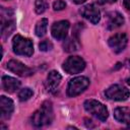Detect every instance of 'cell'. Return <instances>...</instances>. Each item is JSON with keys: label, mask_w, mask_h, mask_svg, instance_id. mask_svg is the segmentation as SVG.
Wrapping results in <instances>:
<instances>
[{"label": "cell", "mask_w": 130, "mask_h": 130, "mask_svg": "<svg viewBox=\"0 0 130 130\" xmlns=\"http://www.w3.org/2000/svg\"><path fill=\"white\" fill-rule=\"evenodd\" d=\"M54 114H53V107L52 103L46 101L42 104L40 109L36 111L31 116V123L36 127H43L45 125L51 124L53 121Z\"/></svg>", "instance_id": "obj_1"}, {"label": "cell", "mask_w": 130, "mask_h": 130, "mask_svg": "<svg viewBox=\"0 0 130 130\" xmlns=\"http://www.w3.org/2000/svg\"><path fill=\"white\" fill-rule=\"evenodd\" d=\"M12 48H13V52L17 55L29 57L34 54V46L31 41L20 35H16L13 38Z\"/></svg>", "instance_id": "obj_2"}, {"label": "cell", "mask_w": 130, "mask_h": 130, "mask_svg": "<svg viewBox=\"0 0 130 130\" xmlns=\"http://www.w3.org/2000/svg\"><path fill=\"white\" fill-rule=\"evenodd\" d=\"M84 109L86 112L94 116L101 121H106L109 117V113L107 108L100 102L95 100H86L83 104Z\"/></svg>", "instance_id": "obj_3"}, {"label": "cell", "mask_w": 130, "mask_h": 130, "mask_svg": "<svg viewBox=\"0 0 130 130\" xmlns=\"http://www.w3.org/2000/svg\"><path fill=\"white\" fill-rule=\"evenodd\" d=\"M89 85V80L85 76H78L71 79L67 86V95L76 96L86 89Z\"/></svg>", "instance_id": "obj_4"}, {"label": "cell", "mask_w": 130, "mask_h": 130, "mask_svg": "<svg viewBox=\"0 0 130 130\" xmlns=\"http://www.w3.org/2000/svg\"><path fill=\"white\" fill-rule=\"evenodd\" d=\"M105 94L109 100L122 102V101H126L129 98L130 91L127 87H125L123 85L114 84V85H111L108 89H106Z\"/></svg>", "instance_id": "obj_5"}, {"label": "cell", "mask_w": 130, "mask_h": 130, "mask_svg": "<svg viewBox=\"0 0 130 130\" xmlns=\"http://www.w3.org/2000/svg\"><path fill=\"white\" fill-rule=\"evenodd\" d=\"M85 67L84 60L79 56H70L63 63V69L68 74H76L81 72Z\"/></svg>", "instance_id": "obj_6"}, {"label": "cell", "mask_w": 130, "mask_h": 130, "mask_svg": "<svg viewBox=\"0 0 130 130\" xmlns=\"http://www.w3.org/2000/svg\"><path fill=\"white\" fill-rule=\"evenodd\" d=\"M127 36L125 34L119 32V34H115L114 36H112L109 40H108V44L110 46V48L115 52V53H121L127 46Z\"/></svg>", "instance_id": "obj_7"}, {"label": "cell", "mask_w": 130, "mask_h": 130, "mask_svg": "<svg viewBox=\"0 0 130 130\" xmlns=\"http://www.w3.org/2000/svg\"><path fill=\"white\" fill-rule=\"evenodd\" d=\"M79 12L84 18H86L87 20H89L93 24L98 23L100 21V19H101L100 10L94 4H87V5L82 6L80 8Z\"/></svg>", "instance_id": "obj_8"}, {"label": "cell", "mask_w": 130, "mask_h": 130, "mask_svg": "<svg viewBox=\"0 0 130 130\" xmlns=\"http://www.w3.org/2000/svg\"><path fill=\"white\" fill-rule=\"evenodd\" d=\"M6 67L11 72H13L16 75L21 76V77L30 76L32 74V70L30 68H28L27 66H25L23 63H21L18 60H10L9 62H7Z\"/></svg>", "instance_id": "obj_9"}, {"label": "cell", "mask_w": 130, "mask_h": 130, "mask_svg": "<svg viewBox=\"0 0 130 130\" xmlns=\"http://www.w3.org/2000/svg\"><path fill=\"white\" fill-rule=\"evenodd\" d=\"M69 26L70 24L67 20H59L54 22L51 27V32L53 38L56 40H64L67 36Z\"/></svg>", "instance_id": "obj_10"}, {"label": "cell", "mask_w": 130, "mask_h": 130, "mask_svg": "<svg viewBox=\"0 0 130 130\" xmlns=\"http://www.w3.org/2000/svg\"><path fill=\"white\" fill-rule=\"evenodd\" d=\"M0 110H1V119H9L14 110V104L11 99L2 95L0 98Z\"/></svg>", "instance_id": "obj_11"}, {"label": "cell", "mask_w": 130, "mask_h": 130, "mask_svg": "<svg viewBox=\"0 0 130 130\" xmlns=\"http://www.w3.org/2000/svg\"><path fill=\"white\" fill-rule=\"evenodd\" d=\"M115 119L123 124L130 126V109L126 107H120L114 110Z\"/></svg>", "instance_id": "obj_12"}, {"label": "cell", "mask_w": 130, "mask_h": 130, "mask_svg": "<svg viewBox=\"0 0 130 130\" xmlns=\"http://www.w3.org/2000/svg\"><path fill=\"white\" fill-rule=\"evenodd\" d=\"M2 86L5 91L12 93L16 91L20 86V81L11 76H3L2 77Z\"/></svg>", "instance_id": "obj_13"}, {"label": "cell", "mask_w": 130, "mask_h": 130, "mask_svg": "<svg viewBox=\"0 0 130 130\" xmlns=\"http://www.w3.org/2000/svg\"><path fill=\"white\" fill-rule=\"evenodd\" d=\"M124 23V17L121 13L114 11L108 14V28L109 29H114L119 26H121Z\"/></svg>", "instance_id": "obj_14"}, {"label": "cell", "mask_w": 130, "mask_h": 130, "mask_svg": "<svg viewBox=\"0 0 130 130\" xmlns=\"http://www.w3.org/2000/svg\"><path fill=\"white\" fill-rule=\"evenodd\" d=\"M61 75L59 74V72L55 71V70H52L49 72L48 74V77H47V88L49 91H53L55 90L58 85L60 84L61 82Z\"/></svg>", "instance_id": "obj_15"}, {"label": "cell", "mask_w": 130, "mask_h": 130, "mask_svg": "<svg viewBox=\"0 0 130 130\" xmlns=\"http://www.w3.org/2000/svg\"><path fill=\"white\" fill-rule=\"evenodd\" d=\"M15 29V21L12 19H7V20H2L1 24V36L2 38L6 39L13 32Z\"/></svg>", "instance_id": "obj_16"}, {"label": "cell", "mask_w": 130, "mask_h": 130, "mask_svg": "<svg viewBox=\"0 0 130 130\" xmlns=\"http://www.w3.org/2000/svg\"><path fill=\"white\" fill-rule=\"evenodd\" d=\"M47 27H48V19L47 18H42L41 20L38 21L36 28H35V32L38 37H43L45 36L46 31H47Z\"/></svg>", "instance_id": "obj_17"}, {"label": "cell", "mask_w": 130, "mask_h": 130, "mask_svg": "<svg viewBox=\"0 0 130 130\" xmlns=\"http://www.w3.org/2000/svg\"><path fill=\"white\" fill-rule=\"evenodd\" d=\"M63 48H64V51L66 52H73V51H76L78 49V42L72 37V38H69L67 39L65 42H64V45H63Z\"/></svg>", "instance_id": "obj_18"}, {"label": "cell", "mask_w": 130, "mask_h": 130, "mask_svg": "<svg viewBox=\"0 0 130 130\" xmlns=\"http://www.w3.org/2000/svg\"><path fill=\"white\" fill-rule=\"evenodd\" d=\"M34 94V91L28 88V87H24L22 89H20V91L18 92V98L21 102H24V101H27L29 100Z\"/></svg>", "instance_id": "obj_19"}, {"label": "cell", "mask_w": 130, "mask_h": 130, "mask_svg": "<svg viewBox=\"0 0 130 130\" xmlns=\"http://www.w3.org/2000/svg\"><path fill=\"white\" fill-rule=\"evenodd\" d=\"M48 8V3L45 0H36L35 2V10L38 14L44 13Z\"/></svg>", "instance_id": "obj_20"}, {"label": "cell", "mask_w": 130, "mask_h": 130, "mask_svg": "<svg viewBox=\"0 0 130 130\" xmlns=\"http://www.w3.org/2000/svg\"><path fill=\"white\" fill-rule=\"evenodd\" d=\"M39 47H40V50H41V51L46 52V51L51 50L53 46H52V43H51V42H49L48 40H45V41H43V42L40 43Z\"/></svg>", "instance_id": "obj_21"}, {"label": "cell", "mask_w": 130, "mask_h": 130, "mask_svg": "<svg viewBox=\"0 0 130 130\" xmlns=\"http://www.w3.org/2000/svg\"><path fill=\"white\" fill-rule=\"evenodd\" d=\"M66 7V3L65 1L63 0H56L54 3H53V8L55 10H62Z\"/></svg>", "instance_id": "obj_22"}, {"label": "cell", "mask_w": 130, "mask_h": 130, "mask_svg": "<svg viewBox=\"0 0 130 130\" xmlns=\"http://www.w3.org/2000/svg\"><path fill=\"white\" fill-rule=\"evenodd\" d=\"M117 0H98V3L101 4V5H104V4H108V3H115Z\"/></svg>", "instance_id": "obj_23"}, {"label": "cell", "mask_w": 130, "mask_h": 130, "mask_svg": "<svg viewBox=\"0 0 130 130\" xmlns=\"http://www.w3.org/2000/svg\"><path fill=\"white\" fill-rule=\"evenodd\" d=\"M124 6L128 10H130V0H124Z\"/></svg>", "instance_id": "obj_24"}, {"label": "cell", "mask_w": 130, "mask_h": 130, "mask_svg": "<svg viewBox=\"0 0 130 130\" xmlns=\"http://www.w3.org/2000/svg\"><path fill=\"white\" fill-rule=\"evenodd\" d=\"M74 3H76V4H81V3H83V2H85L86 0H72Z\"/></svg>", "instance_id": "obj_25"}, {"label": "cell", "mask_w": 130, "mask_h": 130, "mask_svg": "<svg viewBox=\"0 0 130 130\" xmlns=\"http://www.w3.org/2000/svg\"><path fill=\"white\" fill-rule=\"evenodd\" d=\"M127 83H128V84H130V77L127 79Z\"/></svg>", "instance_id": "obj_26"}]
</instances>
